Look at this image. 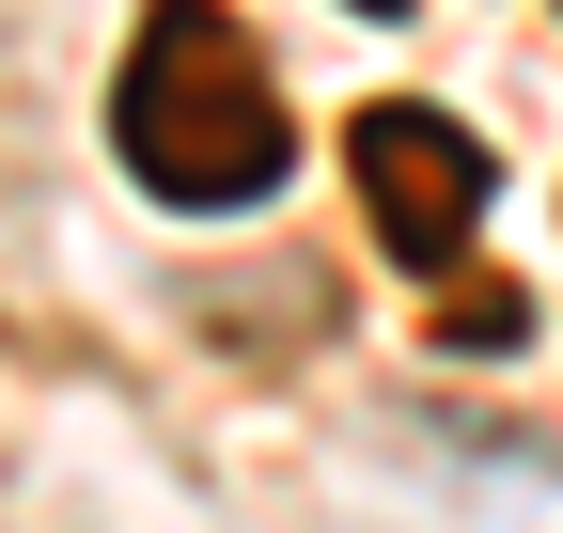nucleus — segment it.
<instances>
[{"mask_svg":"<svg viewBox=\"0 0 563 533\" xmlns=\"http://www.w3.org/2000/svg\"><path fill=\"white\" fill-rule=\"evenodd\" d=\"M344 173H361L376 251H391V266H422V283H439V266L470 251L485 188H501V157H485L454 110H422V95H391V110H361V126H344Z\"/></svg>","mask_w":563,"mask_h":533,"instance_id":"obj_2","label":"nucleus"},{"mask_svg":"<svg viewBox=\"0 0 563 533\" xmlns=\"http://www.w3.org/2000/svg\"><path fill=\"white\" fill-rule=\"evenodd\" d=\"M110 142L188 220L282 188V95H266V63H251V32L220 17V0H157V17H141L125 79H110Z\"/></svg>","mask_w":563,"mask_h":533,"instance_id":"obj_1","label":"nucleus"},{"mask_svg":"<svg viewBox=\"0 0 563 533\" xmlns=\"http://www.w3.org/2000/svg\"><path fill=\"white\" fill-rule=\"evenodd\" d=\"M344 17H407V0H344Z\"/></svg>","mask_w":563,"mask_h":533,"instance_id":"obj_4","label":"nucleus"},{"mask_svg":"<svg viewBox=\"0 0 563 533\" xmlns=\"http://www.w3.org/2000/svg\"><path fill=\"white\" fill-rule=\"evenodd\" d=\"M439 329H454V346H517V329H532V298H517V283H501V298H454Z\"/></svg>","mask_w":563,"mask_h":533,"instance_id":"obj_3","label":"nucleus"}]
</instances>
